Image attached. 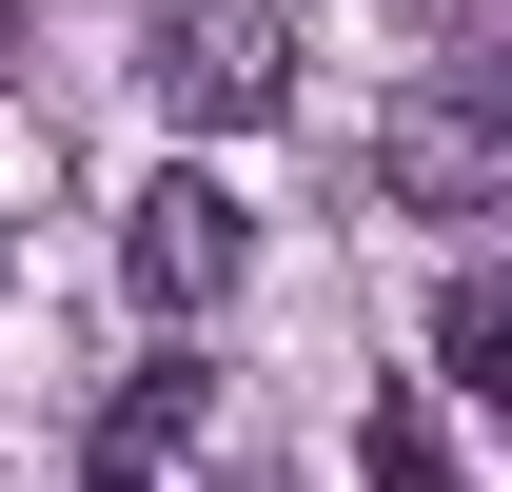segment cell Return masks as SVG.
<instances>
[{"instance_id": "obj_2", "label": "cell", "mask_w": 512, "mask_h": 492, "mask_svg": "<svg viewBox=\"0 0 512 492\" xmlns=\"http://www.w3.org/2000/svg\"><path fill=\"white\" fill-rule=\"evenodd\" d=\"M119 276H138V315H217V296L256 276V217L197 178V158H178V178H138V217H119Z\"/></svg>"}, {"instance_id": "obj_5", "label": "cell", "mask_w": 512, "mask_h": 492, "mask_svg": "<svg viewBox=\"0 0 512 492\" xmlns=\"http://www.w3.org/2000/svg\"><path fill=\"white\" fill-rule=\"evenodd\" d=\"M355 473H375V492H453V433H434V394H375V414H355Z\"/></svg>"}, {"instance_id": "obj_1", "label": "cell", "mask_w": 512, "mask_h": 492, "mask_svg": "<svg viewBox=\"0 0 512 492\" xmlns=\"http://www.w3.org/2000/svg\"><path fill=\"white\" fill-rule=\"evenodd\" d=\"M138 79H158V119H178V138L296 119V40H276L256 0H158V20H138Z\"/></svg>"}, {"instance_id": "obj_8", "label": "cell", "mask_w": 512, "mask_h": 492, "mask_svg": "<svg viewBox=\"0 0 512 492\" xmlns=\"http://www.w3.org/2000/svg\"><path fill=\"white\" fill-rule=\"evenodd\" d=\"M79 492H119V473H79Z\"/></svg>"}, {"instance_id": "obj_9", "label": "cell", "mask_w": 512, "mask_h": 492, "mask_svg": "<svg viewBox=\"0 0 512 492\" xmlns=\"http://www.w3.org/2000/svg\"><path fill=\"white\" fill-rule=\"evenodd\" d=\"M0 20H20V0H0Z\"/></svg>"}, {"instance_id": "obj_7", "label": "cell", "mask_w": 512, "mask_h": 492, "mask_svg": "<svg viewBox=\"0 0 512 492\" xmlns=\"http://www.w3.org/2000/svg\"><path fill=\"white\" fill-rule=\"evenodd\" d=\"M217 492H296V473H217Z\"/></svg>"}, {"instance_id": "obj_3", "label": "cell", "mask_w": 512, "mask_h": 492, "mask_svg": "<svg viewBox=\"0 0 512 492\" xmlns=\"http://www.w3.org/2000/svg\"><path fill=\"white\" fill-rule=\"evenodd\" d=\"M375 178L414 197V217H493V197H512V138L473 119V99H394V119H375Z\"/></svg>"}, {"instance_id": "obj_4", "label": "cell", "mask_w": 512, "mask_h": 492, "mask_svg": "<svg viewBox=\"0 0 512 492\" xmlns=\"http://www.w3.org/2000/svg\"><path fill=\"white\" fill-rule=\"evenodd\" d=\"M197 394H217L197 355H138V374H119V414H99V473H119V492H158V473L197 453Z\"/></svg>"}, {"instance_id": "obj_6", "label": "cell", "mask_w": 512, "mask_h": 492, "mask_svg": "<svg viewBox=\"0 0 512 492\" xmlns=\"http://www.w3.org/2000/svg\"><path fill=\"white\" fill-rule=\"evenodd\" d=\"M434 374H453V394H512V296H493V276L434 296Z\"/></svg>"}]
</instances>
